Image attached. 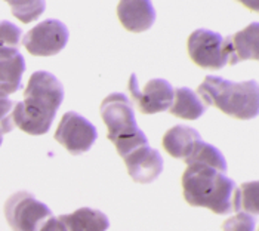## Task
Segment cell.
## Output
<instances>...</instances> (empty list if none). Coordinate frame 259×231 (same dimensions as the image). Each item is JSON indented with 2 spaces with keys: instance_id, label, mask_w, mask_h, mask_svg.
<instances>
[{
  "instance_id": "obj_15",
  "label": "cell",
  "mask_w": 259,
  "mask_h": 231,
  "mask_svg": "<svg viewBox=\"0 0 259 231\" xmlns=\"http://www.w3.org/2000/svg\"><path fill=\"white\" fill-rule=\"evenodd\" d=\"M67 231H107L110 227L108 218L97 209L80 208L73 213L58 216Z\"/></svg>"
},
{
  "instance_id": "obj_8",
  "label": "cell",
  "mask_w": 259,
  "mask_h": 231,
  "mask_svg": "<svg viewBox=\"0 0 259 231\" xmlns=\"http://www.w3.org/2000/svg\"><path fill=\"white\" fill-rule=\"evenodd\" d=\"M55 139L73 156L86 153L97 141L95 126L83 115L68 111L62 115L55 131Z\"/></svg>"
},
{
  "instance_id": "obj_20",
  "label": "cell",
  "mask_w": 259,
  "mask_h": 231,
  "mask_svg": "<svg viewBox=\"0 0 259 231\" xmlns=\"http://www.w3.org/2000/svg\"><path fill=\"white\" fill-rule=\"evenodd\" d=\"M222 231H258L256 216L239 212L222 224Z\"/></svg>"
},
{
  "instance_id": "obj_14",
  "label": "cell",
  "mask_w": 259,
  "mask_h": 231,
  "mask_svg": "<svg viewBox=\"0 0 259 231\" xmlns=\"http://www.w3.org/2000/svg\"><path fill=\"white\" fill-rule=\"evenodd\" d=\"M201 141L200 134L190 126H174L163 135V150L174 159H188L196 145Z\"/></svg>"
},
{
  "instance_id": "obj_23",
  "label": "cell",
  "mask_w": 259,
  "mask_h": 231,
  "mask_svg": "<svg viewBox=\"0 0 259 231\" xmlns=\"http://www.w3.org/2000/svg\"><path fill=\"white\" fill-rule=\"evenodd\" d=\"M39 231H67L64 224L61 222L60 218H54L51 216L49 219L45 221V224L41 225V228Z\"/></svg>"
},
{
  "instance_id": "obj_24",
  "label": "cell",
  "mask_w": 259,
  "mask_h": 231,
  "mask_svg": "<svg viewBox=\"0 0 259 231\" xmlns=\"http://www.w3.org/2000/svg\"><path fill=\"white\" fill-rule=\"evenodd\" d=\"M2 141H3V134H2V131H0V145H2Z\"/></svg>"
},
{
  "instance_id": "obj_19",
  "label": "cell",
  "mask_w": 259,
  "mask_h": 231,
  "mask_svg": "<svg viewBox=\"0 0 259 231\" xmlns=\"http://www.w3.org/2000/svg\"><path fill=\"white\" fill-rule=\"evenodd\" d=\"M6 3L11 6L14 17L24 24L36 21L45 11V2L37 0H9Z\"/></svg>"
},
{
  "instance_id": "obj_17",
  "label": "cell",
  "mask_w": 259,
  "mask_h": 231,
  "mask_svg": "<svg viewBox=\"0 0 259 231\" xmlns=\"http://www.w3.org/2000/svg\"><path fill=\"white\" fill-rule=\"evenodd\" d=\"M184 162L187 163V166L188 165H203V166L212 168L221 173L227 171V162L220 150L204 141H200L196 145V148L193 150L191 156L188 159H185Z\"/></svg>"
},
{
  "instance_id": "obj_11",
  "label": "cell",
  "mask_w": 259,
  "mask_h": 231,
  "mask_svg": "<svg viewBox=\"0 0 259 231\" xmlns=\"http://www.w3.org/2000/svg\"><path fill=\"white\" fill-rule=\"evenodd\" d=\"M222 48L227 55V64L236 65L241 61H258L259 27L258 22L249 24L241 31L222 40Z\"/></svg>"
},
{
  "instance_id": "obj_18",
  "label": "cell",
  "mask_w": 259,
  "mask_h": 231,
  "mask_svg": "<svg viewBox=\"0 0 259 231\" xmlns=\"http://www.w3.org/2000/svg\"><path fill=\"white\" fill-rule=\"evenodd\" d=\"M258 182H244L234 188L231 208L234 212H243L258 216Z\"/></svg>"
},
{
  "instance_id": "obj_12",
  "label": "cell",
  "mask_w": 259,
  "mask_h": 231,
  "mask_svg": "<svg viewBox=\"0 0 259 231\" xmlns=\"http://www.w3.org/2000/svg\"><path fill=\"white\" fill-rule=\"evenodd\" d=\"M117 17L127 31L142 33L154 24L156 11L150 2L123 0L117 5Z\"/></svg>"
},
{
  "instance_id": "obj_2",
  "label": "cell",
  "mask_w": 259,
  "mask_h": 231,
  "mask_svg": "<svg viewBox=\"0 0 259 231\" xmlns=\"http://www.w3.org/2000/svg\"><path fill=\"white\" fill-rule=\"evenodd\" d=\"M185 202L194 208H207L217 215L233 212L231 202L236 184L212 168L203 165H188L181 178Z\"/></svg>"
},
{
  "instance_id": "obj_3",
  "label": "cell",
  "mask_w": 259,
  "mask_h": 231,
  "mask_svg": "<svg viewBox=\"0 0 259 231\" xmlns=\"http://www.w3.org/2000/svg\"><path fill=\"white\" fill-rule=\"evenodd\" d=\"M200 101L207 107L212 105L224 114L237 120H250L258 114V83H234L218 76H206L197 88Z\"/></svg>"
},
{
  "instance_id": "obj_5",
  "label": "cell",
  "mask_w": 259,
  "mask_h": 231,
  "mask_svg": "<svg viewBox=\"0 0 259 231\" xmlns=\"http://www.w3.org/2000/svg\"><path fill=\"white\" fill-rule=\"evenodd\" d=\"M51 216V209L28 191L15 192L5 203V218L12 231H39Z\"/></svg>"
},
{
  "instance_id": "obj_22",
  "label": "cell",
  "mask_w": 259,
  "mask_h": 231,
  "mask_svg": "<svg viewBox=\"0 0 259 231\" xmlns=\"http://www.w3.org/2000/svg\"><path fill=\"white\" fill-rule=\"evenodd\" d=\"M15 104L6 95L0 94V131L2 134H9L15 126L12 123V110Z\"/></svg>"
},
{
  "instance_id": "obj_6",
  "label": "cell",
  "mask_w": 259,
  "mask_h": 231,
  "mask_svg": "<svg viewBox=\"0 0 259 231\" xmlns=\"http://www.w3.org/2000/svg\"><path fill=\"white\" fill-rule=\"evenodd\" d=\"M68 42V30L58 19H46L33 27L22 38L28 54L34 57H52L60 54Z\"/></svg>"
},
{
  "instance_id": "obj_16",
  "label": "cell",
  "mask_w": 259,
  "mask_h": 231,
  "mask_svg": "<svg viewBox=\"0 0 259 231\" xmlns=\"http://www.w3.org/2000/svg\"><path fill=\"white\" fill-rule=\"evenodd\" d=\"M206 108L207 107L200 101L194 91L188 88H177L174 89V102L167 111L184 120H197Z\"/></svg>"
},
{
  "instance_id": "obj_10",
  "label": "cell",
  "mask_w": 259,
  "mask_h": 231,
  "mask_svg": "<svg viewBox=\"0 0 259 231\" xmlns=\"http://www.w3.org/2000/svg\"><path fill=\"white\" fill-rule=\"evenodd\" d=\"M129 176L138 184L153 182L163 171V159L157 150L142 145L123 157Z\"/></svg>"
},
{
  "instance_id": "obj_7",
  "label": "cell",
  "mask_w": 259,
  "mask_h": 231,
  "mask_svg": "<svg viewBox=\"0 0 259 231\" xmlns=\"http://www.w3.org/2000/svg\"><path fill=\"white\" fill-rule=\"evenodd\" d=\"M127 89L132 101L142 114H156L167 111L174 102V88L167 80L151 79L141 89L135 74H131Z\"/></svg>"
},
{
  "instance_id": "obj_1",
  "label": "cell",
  "mask_w": 259,
  "mask_h": 231,
  "mask_svg": "<svg viewBox=\"0 0 259 231\" xmlns=\"http://www.w3.org/2000/svg\"><path fill=\"white\" fill-rule=\"evenodd\" d=\"M64 99L61 82L48 71H36L28 79L24 101L12 110V123L28 135H45Z\"/></svg>"
},
{
  "instance_id": "obj_4",
  "label": "cell",
  "mask_w": 259,
  "mask_h": 231,
  "mask_svg": "<svg viewBox=\"0 0 259 231\" xmlns=\"http://www.w3.org/2000/svg\"><path fill=\"white\" fill-rule=\"evenodd\" d=\"M100 113L107 126V138L111 141L120 157L135 148L148 145V139L137 126L131 99L123 94H110L101 102Z\"/></svg>"
},
{
  "instance_id": "obj_9",
  "label": "cell",
  "mask_w": 259,
  "mask_h": 231,
  "mask_svg": "<svg viewBox=\"0 0 259 231\" xmlns=\"http://www.w3.org/2000/svg\"><path fill=\"white\" fill-rule=\"evenodd\" d=\"M224 37L209 30H196L187 40V52L190 59L206 70H221L227 65V55L222 48Z\"/></svg>"
},
{
  "instance_id": "obj_13",
  "label": "cell",
  "mask_w": 259,
  "mask_h": 231,
  "mask_svg": "<svg viewBox=\"0 0 259 231\" xmlns=\"http://www.w3.org/2000/svg\"><path fill=\"white\" fill-rule=\"evenodd\" d=\"M24 71L25 61L18 49L0 48V94H15L20 89Z\"/></svg>"
},
{
  "instance_id": "obj_21",
  "label": "cell",
  "mask_w": 259,
  "mask_h": 231,
  "mask_svg": "<svg viewBox=\"0 0 259 231\" xmlns=\"http://www.w3.org/2000/svg\"><path fill=\"white\" fill-rule=\"evenodd\" d=\"M21 40V30L9 21L0 22V48L18 49Z\"/></svg>"
}]
</instances>
